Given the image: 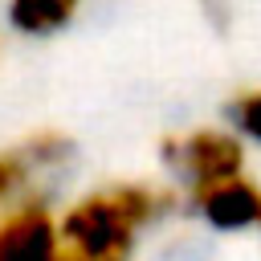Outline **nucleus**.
Wrapping results in <instances>:
<instances>
[{
	"label": "nucleus",
	"mask_w": 261,
	"mask_h": 261,
	"mask_svg": "<svg viewBox=\"0 0 261 261\" xmlns=\"http://www.w3.org/2000/svg\"><path fill=\"white\" fill-rule=\"evenodd\" d=\"M77 8L82 0H8V20L29 37H49L65 29L77 16Z\"/></svg>",
	"instance_id": "obj_6"
},
{
	"label": "nucleus",
	"mask_w": 261,
	"mask_h": 261,
	"mask_svg": "<svg viewBox=\"0 0 261 261\" xmlns=\"http://www.w3.org/2000/svg\"><path fill=\"white\" fill-rule=\"evenodd\" d=\"M69 159H73V143L57 130H37L20 147L0 151V224L12 212H20L24 204L41 200L37 196V175L41 171H57Z\"/></svg>",
	"instance_id": "obj_2"
},
{
	"label": "nucleus",
	"mask_w": 261,
	"mask_h": 261,
	"mask_svg": "<svg viewBox=\"0 0 261 261\" xmlns=\"http://www.w3.org/2000/svg\"><path fill=\"white\" fill-rule=\"evenodd\" d=\"M61 241H57V216L49 212L45 200L24 204L0 224V261H57Z\"/></svg>",
	"instance_id": "obj_5"
},
{
	"label": "nucleus",
	"mask_w": 261,
	"mask_h": 261,
	"mask_svg": "<svg viewBox=\"0 0 261 261\" xmlns=\"http://www.w3.org/2000/svg\"><path fill=\"white\" fill-rule=\"evenodd\" d=\"M192 208L212 228H224V232L257 228L261 224V188L245 175L220 179V184H200V188H192Z\"/></svg>",
	"instance_id": "obj_4"
},
{
	"label": "nucleus",
	"mask_w": 261,
	"mask_h": 261,
	"mask_svg": "<svg viewBox=\"0 0 261 261\" xmlns=\"http://www.w3.org/2000/svg\"><path fill=\"white\" fill-rule=\"evenodd\" d=\"M167 196L147 184H114L102 192L82 196L57 220L61 253L94 257V261H126L139 228L159 220Z\"/></svg>",
	"instance_id": "obj_1"
},
{
	"label": "nucleus",
	"mask_w": 261,
	"mask_h": 261,
	"mask_svg": "<svg viewBox=\"0 0 261 261\" xmlns=\"http://www.w3.org/2000/svg\"><path fill=\"white\" fill-rule=\"evenodd\" d=\"M257 228H261V224H257Z\"/></svg>",
	"instance_id": "obj_8"
},
{
	"label": "nucleus",
	"mask_w": 261,
	"mask_h": 261,
	"mask_svg": "<svg viewBox=\"0 0 261 261\" xmlns=\"http://www.w3.org/2000/svg\"><path fill=\"white\" fill-rule=\"evenodd\" d=\"M163 163L175 167L192 188L200 184H220L237 179L245 171V147L228 130H188V135H167L163 139Z\"/></svg>",
	"instance_id": "obj_3"
},
{
	"label": "nucleus",
	"mask_w": 261,
	"mask_h": 261,
	"mask_svg": "<svg viewBox=\"0 0 261 261\" xmlns=\"http://www.w3.org/2000/svg\"><path fill=\"white\" fill-rule=\"evenodd\" d=\"M228 118H232V126H237L245 139L261 143V90H245V94H237L232 106H228Z\"/></svg>",
	"instance_id": "obj_7"
}]
</instances>
